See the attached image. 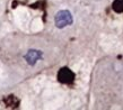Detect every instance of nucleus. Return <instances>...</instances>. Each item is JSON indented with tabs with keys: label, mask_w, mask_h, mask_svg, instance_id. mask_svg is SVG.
Returning a JSON list of instances; mask_svg holds the SVG:
<instances>
[{
	"label": "nucleus",
	"mask_w": 123,
	"mask_h": 110,
	"mask_svg": "<svg viewBox=\"0 0 123 110\" xmlns=\"http://www.w3.org/2000/svg\"><path fill=\"white\" fill-rule=\"evenodd\" d=\"M113 10L116 12H122L123 11V0H114L112 5Z\"/></svg>",
	"instance_id": "20e7f679"
},
{
	"label": "nucleus",
	"mask_w": 123,
	"mask_h": 110,
	"mask_svg": "<svg viewBox=\"0 0 123 110\" xmlns=\"http://www.w3.org/2000/svg\"><path fill=\"white\" fill-rule=\"evenodd\" d=\"M41 57H42V53L40 51H35V50H31V51H28V53H27L26 56H25L27 63L31 64V65L35 64L36 61H38Z\"/></svg>",
	"instance_id": "7ed1b4c3"
},
{
	"label": "nucleus",
	"mask_w": 123,
	"mask_h": 110,
	"mask_svg": "<svg viewBox=\"0 0 123 110\" xmlns=\"http://www.w3.org/2000/svg\"><path fill=\"white\" fill-rule=\"evenodd\" d=\"M56 27L59 28H63L66 26H69L72 24V16H71L70 11L68 10H61L55 15L54 18Z\"/></svg>",
	"instance_id": "f257e3e1"
},
{
	"label": "nucleus",
	"mask_w": 123,
	"mask_h": 110,
	"mask_svg": "<svg viewBox=\"0 0 123 110\" xmlns=\"http://www.w3.org/2000/svg\"><path fill=\"white\" fill-rule=\"evenodd\" d=\"M58 79H59V81L62 82V83H71V82L74 81V79H75V74H74V72H72L70 69L63 67V69H61V70L59 71Z\"/></svg>",
	"instance_id": "f03ea898"
}]
</instances>
